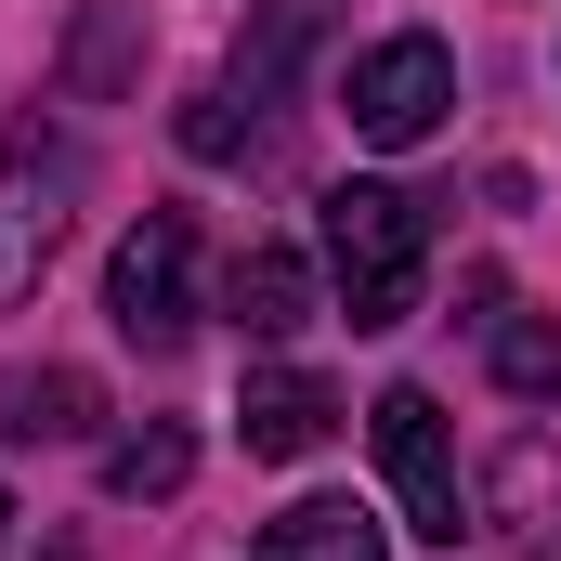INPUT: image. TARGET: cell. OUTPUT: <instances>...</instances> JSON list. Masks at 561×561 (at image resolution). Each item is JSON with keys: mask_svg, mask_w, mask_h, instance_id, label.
I'll use <instances>...</instances> for the list:
<instances>
[{"mask_svg": "<svg viewBox=\"0 0 561 561\" xmlns=\"http://www.w3.org/2000/svg\"><path fill=\"white\" fill-rule=\"evenodd\" d=\"M496 379L510 392H561V327L549 313H496Z\"/></svg>", "mask_w": 561, "mask_h": 561, "instance_id": "cell-12", "label": "cell"}, {"mask_svg": "<svg viewBox=\"0 0 561 561\" xmlns=\"http://www.w3.org/2000/svg\"><path fill=\"white\" fill-rule=\"evenodd\" d=\"M66 209H79V144L53 131V118H13V144H0V300L39 287Z\"/></svg>", "mask_w": 561, "mask_h": 561, "instance_id": "cell-2", "label": "cell"}, {"mask_svg": "<svg viewBox=\"0 0 561 561\" xmlns=\"http://www.w3.org/2000/svg\"><path fill=\"white\" fill-rule=\"evenodd\" d=\"M236 431H249V457H313V444L340 431V392H327L313 366H262L249 405H236Z\"/></svg>", "mask_w": 561, "mask_h": 561, "instance_id": "cell-7", "label": "cell"}, {"mask_svg": "<svg viewBox=\"0 0 561 561\" xmlns=\"http://www.w3.org/2000/svg\"><path fill=\"white\" fill-rule=\"evenodd\" d=\"M105 419V392L79 366H0V444H79Z\"/></svg>", "mask_w": 561, "mask_h": 561, "instance_id": "cell-8", "label": "cell"}, {"mask_svg": "<svg viewBox=\"0 0 561 561\" xmlns=\"http://www.w3.org/2000/svg\"><path fill=\"white\" fill-rule=\"evenodd\" d=\"M262 561H379V523L353 496H300V510L262 523Z\"/></svg>", "mask_w": 561, "mask_h": 561, "instance_id": "cell-9", "label": "cell"}, {"mask_svg": "<svg viewBox=\"0 0 561 561\" xmlns=\"http://www.w3.org/2000/svg\"><path fill=\"white\" fill-rule=\"evenodd\" d=\"M236 327H249V340L313 327V262H300V249H249V262H236Z\"/></svg>", "mask_w": 561, "mask_h": 561, "instance_id": "cell-10", "label": "cell"}, {"mask_svg": "<svg viewBox=\"0 0 561 561\" xmlns=\"http://www.w3.org/2000/svg\"><path fill=\"white\" fill-rule=\"evenodd\" d=\"M0 536H13V496H0Z\"/></svg>", "mask_w": 561, "mask_h": 561, "instance_id": "cell-13", "label": "cell"}, {"mask_svg": "<svg viewBox=\"0 0 561 561\" xmlns=\"http://www.w3.org/2000/svg\"><path fill=\"white\" fill-rule=\"evenodd\" d=\"M444 105H457V53L444 39H379L366 66H353V92H340V118H353V144H379V157H405V144L444 131Z\"/></svg>", "mask_w": 561, "mask_h": 561, "instance_id": "cell-3", "label": "cell"}, {"mask_svg": "<svg viewBox=\"0 0 561 561\" xmlns=\"http://www.w3.org/2000/svg\"><path fill=\"white\" fill-rule=\"evenodd\" d=\"M313 222H327V275H340V313H353V327H405V313H419L431 222H419L405 183H340Z\"/></svg>", "mask_w": 561, "mask_h": 561, "instance_id": "cell-1", "label": "cell"}, {"mask_svg": "<svg viewBox=\"0 0 561 561\" xmlns=\"http://www.w3.org/2000/svg\"><path fill=\"white\" fill-rule=\"evenodd\" d=\"M470 536H496V549H549L561 536V444L549 431H510L496 444V470L470 496Z\"/></svg>", "mask_w": 561, "mask_h": 561, "instance_id": "cell-6", "label": "cell"}, {"mask_svg": "<svg viewBox=\"0 0 561 561\" xmlns=\"http://www.w3.org/2000/svg\"><path fill=\"white\" fill-rule=\"evenodd\" d=\"M366 419H379V470H392V496H405V536L457 549V536H470V496H457V444H444V405H431L419 379H405V392H379Z\"/></svg>", "mask_w": 561, "mask_h": 561, "instance_id": "cell-5", "label": "cell"}, {"mask_svg": "<svg viewBox=\"0 0 561 561\" xmlns=\"http://www.w3.org/2000/svg\"><path fill=\"white\" fill-rule=\"evenodd\" d=\"M183 470H196V431L183 419H144V431H118V444H105V496H183Z\"/></svg>", "mask_w": 561, "mask_h": 561, "instance_id": "cell-11", "label": "cell"}, {"mask_svg": "<svg viewBox=\"0 0 561 561\" xmlns=\"http://www.w3.org/2000/svg\"><path fill=\"white\" fill-rule=\"evenodd\" d=\"M105 313H118V340H144V353H170V340L196 327V222H183V209H144L131 236H118Z\"/></svg>", "mask_w": 561, "mask_h": 561, "instance_id": "cell-4", "label": "cell"}]
</instances>
